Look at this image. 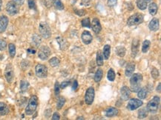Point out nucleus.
I'll return each instance as SVG.
<instances>
[{"instance_id":"obj_1","label":"nucleus","mask_w":161,"mask_h":120,"mask_svg":"<svg viewBox=\"0 0 161 120\" xmlns=\"http://www.w3.org/2000/svg\"><path fill=\"white\" fill-rule=\"evenodd\" d=\"M143 76L140 73H134L130 79V90L133 92H137L140 89Z\"/></svg>"},{"instance_id":"obj_2","label":"nucleus","mask_w":161,"mask_h":120,"mask_svg":"<svg viewBox=\"0 0 161 120\" xmlns=\"http://www.w3.org/2000/svg\"><path fill=\"white\" fill-rule=\"evenodd\" d=\"M38 106V97L36 96H32L29 99L28 104L25 108V114L31 116L35 113Z\"/></svg>"},{"instance_id":"obj_3","label":"nucleus","mask_w":161,"mask_h":120,"mask_svg":"<svg viewBox=\"0 0 161 120\" xmlns=\"http://www.w3.org/2000/svg\"><path fill=\"white\" fill-rule=\"evenodd\" d=\"M160 102V98L157 96H154L152 100H150L147 104L146 108H147L148 112L152 113H157L158 111V109H159Z\"/></svg>"},{"instance_id":"obj_4","label":"nucleus","mask_w":161,"mask_h":120,"mask_svg":"<svg viewBox=\"0 0 161 120\" xmlns=\"http://www.w3.org/2000/svg\"><path fill=\"white\" fill-rule=\"evenodd\" d=\"M144 20V17L142 13H136L135 14L131 15L127 21V24L129 26H135V25H138L142 24Z\"/></svg>"},{"instance_id":"obj_5","label":"nucleus","mask_w":161,"mask_h":120,"mask_svg":"<svg viewBox=\"0 0 161 120\" xmlns=\"http://www.w3.org/2000/svg\"><path fill=\"white\" fill-rule=\"evenodd\" d=\"M39 31H40V35L45 39H48L51 36V28L47 23L45 22H42L40 23L39 26Z\"/></svg>"},{"instance_id":"obj_6","label":"nucleus","mask_w":161,"mask_h":120,"mask_svg":"<svg viewBox=\"0 0 161 120\" xmlns=\"http://www.w3.org/2000/svg\"><path fill=\"white\" fill-rule=\"evenodd\" d=\"M35 73L39 78H46L48 76V68L46 65L38 64L35 68Z\"/></svg>"},{"instance_id":"obj_7","label":"nucleus","mask_w":161,"mask_h":120,"mask_svg":"<svg viewBox=\"0 0 161 120\" xmlns=\"http://www.w3.org/2000/svg\"><path fill=\"white\" fill-rule=\"evenodd\" d=\"M51 49H50L48 46H42L41 48H40L38 52V56L41 60H47L49 56H51Z\"/></svg>"},{"instance_id":"obj_8","label":"nucleus","mask_w":161,"mask_h":120,"mask_svg":"<svg viewBox=\"0 0 161 120\" xmlns=\"http://www.w3.org/2000/svg\"><path fill=\"white\" fill-rule=\"evenodd\" d=\"M95 96V91L93 87H90L87 89L85 95V102L87 105H91L94 102Z\"/></svg>"},{"instance_id":"obj_9","label":"nucleus","mask_w":161,"mask_h":120,"mask_svg":"<svg viewBox=\"0 0 161 120\" xmlns=\"http://www.w3.org/2000/svg\"><path fill=\"white\" fill-rule=\"evenodd\" d=\"M19 5L15 2H9L6 5V11L11 16H14L19 13Z\"/></svg>"},{"instance_id":"obj_10","label":"nucleus","mask_w":161,"mask_h":120,"mask_svg":"<svg viewBox=\"0 0 161 120\" xmlns=\"http://www.w3.org/2000/svg\"><path fill=\"white\" fill-rule=\"evenodd\" d=\"M5 77L8 83H11L14 77V72H13V68L11 64H8L5 70Z\"/></svg>"},{"instance_id":"obj_11","label":"nucleus","mask_w":161,"mask_h":120,"mask_svg":"<svg viewBox=\"0 0 161 120\" xmlns=\"http://www.w3.org/2000/svg\"><path fill=\"white\" fill-rule=\"evenodd\" d=\"M143 102L140 99H131L129 100L127 105V108L129 111H135L136 109L139 108L140 107L143 105Z\"/></svg>"},{"instance_id":"obj_12","label":"nucleus","mask_w":161,"mask_h":120,"mask_svg":"<svg viewBox=\"0 0 161 120\" xmlns=\"http://www.w3.org/2000/svg\"><path fill=\"white\" fill-rule=\"evenodd\" d=\"M81 39L82 42H83L85 45H89L90 43H91L92 40H93L91 33L88 31H84L83 32H82L81 36Z\"/></svg>"},{"instance_id":"obj_13","label":"nucleus","mask_w":161,"mask_h":120,"mask_svg":"<svg viewBox=\"0 0 161 120\" xmlns=\"http://www.w3.org/2000/svg\"><path fill=\"white\" fill-rule=\"evenodd\" d=\"M91 24V28H92V30H93V31L95 33H99L100 32L101 30H102V26H101L100 22L97 18H94L92 20V22Z\"/></svg>"},{"instance_id":"obj_14","label":"nucleus","mask_w":161,"mask_h":120,"mask_svg":"<svg viewBox=\"0 0 161 120\" xmlns=\"http://www.w3.org/2000/svg\"><path fill=\"white\" fill-rule=\"evenodd\" d=\"M8 22H9V19L6 16H0V33H3L5 31L8 25Z\"/></svg>"},{"instance_id":"obj_15","label":"nucleus","mask_w":161,"mask_h":120,"mask_svg":"<svg viewBox=\"0 0 161 120\" xmlns=\"http://www.w3.org/2000/svg\"><path fill=\"white\" fill-rule=\"evenodd\" d=\"M120 93H121L122 99L124 101H127L131 96V90L127 86H123L120 90Z\"/></svg>"},{"instance_id":"obj_16","label":"nucleus","mask_w":161,"mask_h":120,"mask_svg":"<svg viewBox=\"0 0 161 120\" xmlns=\"http://www.w3.org/2000/svg\"><path fill=\"white\" fill-rule=\"evenodd\" d=\"M139 46H140V41L137 39H133L132 44H131V56L135 58L138 53Z\"/></svg>"},{"instance_id":"obj_17","label":"nucleus","mask_w":161,"mask_h":120,"mask_svg":"<svg viewBox=\"0 0 161 120\" xmlns=\"http://www.w3.org/2000/svg\"><path fill=\"white\" fill-rule=\"evenodd\" d=\"M135 70V64L134 62H129L125 70V75L127 77H130L134 73Z\"/></svg>"},{"instance_id":"obj_18","label":"nucleus","mask_w":161,"mask_h":120,"mask_svg":"<svg viewBox=\"0 0 161 120\" xmlns=\"http://www.w3.org/2000/svg\"><path fill=\"white\" fill-rule=\"evenodd\" d=\"M148 28L150 31H157L159 28V19L157 18H154L152 19V21L150 22L148 24Z\"/></svg>"},{"instance_id":"obj_19","label":"nucleus","mask_w":161,"mask_h":120,"mask_svg":"<svg viewBox=\"0 0 161 120\" xmlns=\"http://www.w3.org/2000/svg\"><path fill=\"white\" fill-rule=\"evenodd\" d=\"M56 40L58 42V44L59 45V48H60L61 50H65V49H67L68 46V43L65 39L62 37V36H58V37L56 38Z\"/></svg>"},{"instance_id":"obj_20","label":"nucleus","mask_w":161,"mask_h":120,"mask_svg":"<svg viewBox=\"0 0 161 120\" xmlns=\"http://www.w3.org/2000/svg\"><path fill=\"white\" fill-rule=\"evenodd\" d=\"M119 113V111H118L117 108H114V107H111V108H108L106 111V116L107 117H113V116H115L117 115H118Z\"/></svg>"},{"instance_id":"obj_21","label":"nucleus","mask_w":161,"mask_h":120,"mask_svg":"<svg viewBox=\"0 0 161 120\" xmlns=\"http://www.w3.org/2000/svg\"><path fill=\"white\" fill-rule=\"evenodd\" d=\"M10 110L8 108V105L5 104V102H0V116H5V115L8 114Z\"/></svg>"},{"instance_id":"obj_22","label":"nucleus","mask_w":161,"mask_h":120,"mask_svg":"<svg viewBox=\"0 0 161 120\" xmlns=\"http://www.w3.org/2000/svg\"><path fill=\"white\" fill-rule=\"evenodd\" d=\"M148 93V88L144 87V88H140L138 91H137V96H138L139 99H145L146 97H147Z\"/></svg>"},{"instance_id":"obj_23","label":"nucleus","mask_w":161,"mask_h":120,"mask_svg":"<svg viewBox=\"0 0 161 120\" xmlns=\"http://www.w3.org/2000/svg\"><path fill=\"white\" fill-rule=\"evenodd\" d=\"M157 10H158V7H157V4L154 3V2H152L150 3L149 5H148V11L151 15L154 16L157 14Z\"/></svg>"},{"instance_id":"obj_24","label":"nucleus","mask_w":161,"mask_h":120,"mask_svg":"<svg viewBox=\"0 0 161 120\" xmlns=\"http://www.w3.org/2000/svg\"><path fill=\"white\" fill-rule=\"evenodd\" d=\"M116 54L119 56V57H124V56L125 55V53H126V50L125 48L123 47V46H118L115 49Z\"/></svg>"},{"instance_id":"obj_25","label":"nucleus","mask_w":161,"mask_h":120,"mask_svg":"<svg viewBox=\"0 0 161 120\" xmlns=\"http://www.w3.org/2000/svg\"><path fill=\"white\" fill-rule=\"evenodd\" d=\"M103 56H104V59L108 60L110 57V54H111V46L109 45H106L103 48Z\"/></svg>"},{"instance_id":"obj_26","label":"nucleus","mask_w":161,"mask_h":120,"mask_svg":"<svg viewBox=\"0 0 161 120\" xmlns=\"http://www.w3.org/2000/svg\"><path fill=\"white\" fill-rule=\"evenodd\" d=\"M148 110L146 108H143L139 111L138 113V119H143L148 116Z\"/></svg>"},{"instance_id":"obj_27","label":"nucleus","mask_w":161,"mask_h":120,"mask_svg":"<svg viewBox=\"0 0 161 120\" xmlns=\"http://www.w3.org/2000/svg\"><path fill=\"white\" fill-rule=\"evenodd\" d=\"M102 76H103V71H102V69L99 68L96 73H95L94 75V81L96 82H100L101 79L102 78Z\"/></svg>"},{"instance_id":"obj_28","label":"nucleus","mask_w":161,"mask_h":120,"mask_svg":"<svg viewBox=\"0 0 161 120\" xmlns=\"http://www.w3.org/2000/svg\"><path fill=\"white\" fill-rule=\"evenodd\" d=\"M52 4L56 9L59 10L64 9V5L62 3L60 0H52Z\"/></svg>"},{"instance_id":"obj_29","label":"nucleus","mask_w":161,"mask_h":120,"mask_svg":"<svg viewBox=\"0 0 161 120\" xmlns=\"http://www.w3.org/2000/svg\"><path fill=\"white\" fill-rule=\"evenodd\" d=\"M137 8L140 10H146L147 8V2L146 0H137Z\"/></svg>"},{"instance_id":"obj_30","label":"nucleus","mask_w":161,"mask_h":120,"mask_svg":"<svg viewBox=\"0 0 161 120\" xmlns=\"http://www.w3.org/2000/svg\"><path fill=\"white\" fill-rule=\"evenodd\" d=\"M29 86H30V84L26 80H22L21 82H20V90L22 92L26 91L28 89Z\"/></svg>"},{"instance_id":"obj_31","label":"nucleus","mask_w":161,"mask_h":120,"mask_svg":"<svg viewBox=\"0 0 161 120\" xmlns=\"http://www.w3.org/2000/svg\"><path fill=\"white\" fill-rule=\"evenodd\" d=\"M115 76L116 73L114 70H113V68L109 69L108 71V73H107V78H108V79L109 81H111V82H114V79H115Z\"/></svg>"},{"instance_id":"obj_32","label":"nucleus","mask_w":161,"mask_h":120,"mask_svg":"<svg viewBox=\"0 0 161 120\" xmlns=\"http://www.w3.org/2000/svg\"><path fill=\"white\" fill-rule=\"evenodd\" d=\"M103 56L100 50H98L97 53V64L98 66H102L103 65Z\"/></svg>"},{"instance_id":"obj_33","label":"nucleus","mask_w":161,"mask_h":120,"mask_svg":"<svg viewBox=\"0 0 161 120\" xmlns=\"http://www.w3.org/2000/svg\"><path fill=\"white\" fill-rule=\"evenodd\" d=\"M150 45H151V42H150L149 40H145L143 43L142 45V52L143 53H146L148 52V50H149Z\"/></svg>"},{"instance_id":"obj_34","label":"nucleus","mask_w":161,"mask_h":120,"mask_svg":"<svg viewBox=\"0 0 161 120\" xmlns=\"http://www.w3.org/2000/svg\"><path fill=\"white\" fill-rule=\"evenodd\" d=\"M8 50H9V54L11 56V57L13 58L16 55V46L14 44H9L8 45Z\"/></svg>"},{"instance_id":"obj_35","label":"nucleus","mask_w":161,"mask_h":120,"mask_svg":"<svg viewBox=\"0 0 161 120\" xmlns=\"http://www.w3.org/2000/svg\"><path fill=\"white\" fill-rule=\"evenodd\" d=\"M65 103V99L63 96H60V97H59V99L57 100V108L58 109V110H60V109L63 108V107L64 106Z\"/></svg>"},{"instance_id":"obj_36","label":"nucleus","mask_w":161,"mask_h":120,"mask_svg":"<svg viewBox=\"0 0 161 120\" xmlns=\"http://www.w3.org/2000/svg\"><path fill=\"white\" fill-rule=\"evenodd\" d=\"M32 40L34 44L36 46V47H39L40 45L41 44V37H40L39 35L37 34H34L32 37Z\"/></svg>"},{"instance_id":"obj_37","label":"nucleus","mask_w":161,"mask_h":120,"mask_svg":"<svg viewBox=\"0 0 161 120\" xmlns=\"http://www.w3.org/2000/svg\"><path fill=\"white\" fill-rule=\"evenodd\" d=\"M59 63H60V61H59V59L57 57L51 58L49 60V64L51 65V67L59 66Z\"/></svg>"},{"instance_id":"obj_38","label":"nucleus","mask_w":161,"mask_h":120,"mask_svg":"<svg viewBox=\"0 0 161 120\" xmlns=\"http://www.w3.org/2000/svg\"><path fill=\"white\" fill-rule=\"evenodd\" d=\"M82 26L85 28H91V22L89 18H85L82 20Z\"/></svg>"},{"instance_id":"obj_39","label":"nucleus","mask_w":161,"mask_h":120,"mask_svg":"<svg viewBox=\"0 0 161 120\" xmlns=\"http://www.w3.org/2000/svg\"><path fill=\"white\" fill-rule=\"evenodd\" d=\"M151 74H152V76L154 79H157L159 77V71L155 68H152V71H151Z\"/></svg>"},{"instance_id":"obj_40","label":"nucleus","mask_w":161,"mask_h":120,"mask_svg":"<svg viewBox=\"0 0 161 120\" xmlns=\"http://www.w3.org/2000/svg\"><path fill=\"white\" fill-rule=\"evenodd\" d=\"M7 48V42L4 39H0V51L5 50Z\"/></svg>"},{"instance_id":"obj_41","label":"nucleus","mask_w":161,"mask_h":120,"mask_svg":"<svg viewBox=\"0 0 161 120\" xmlns=\"http://www.w3.org/2000/svg\"><path fill=\"white\" fill-rule=\"evenodd\" d=\"M59 92H60V85L59 84L58 82H56L55 85H54V93H55V95H59Z\"/></svg>"},{"instance_id":"obj_42","label":"nucleus","mask_w":161,"mask_h":120,"mask_svg":"<svg viewBox=\"0 0 161 120\" xmlns=\"http://www.w3.org/2000/svg\"><path fill=\"white\" fill-rule=\"evenodd\" d=\"M74 13H76L77 15H78L79 16H83L85 15V13H86V12H85V10H74Z\"/></svg>"},{"instance_id":"obj_43","label":"nucleus","mask_w":161,"mask_h":120,"mask_svg":"<svg viewBox=\"0 0 161 120\" xmlns=\"http://www.w3.org/2000/svg\"><path fill=\"white\" fill-rule=\"evenodd\" d=\"M28 7L30 9H36V3L34 0H28Z\"/></svg>"},{"instance_id":"obj_44","label":"nucleus","mask_w":161,"mask_h":120,"mask_svg":"<svg viewBox=\"0 0 161 120\" xmlns=\"http://www.w3.org/2000/svg\"><path fill=\"white\" fill-rule=\"evenodd\" d=\"M91 0H81L80 5L82 6H85V7H88L91 5Z\"/></svg>"},{"instance_id":"obj_45","label":"nucleus","mask_w":161,"mask_h":120,"mask_svg":"<svg viewBox=\"0 0 161 120\" xmlns=\"http://www.w3.org/2000/svg\"><path fill=\"white\" fill-rule=\"evenodd\" d=\"M117 3V0H108L107 4L108 7H114Z\"/></svg>"},{"instance_id":"obj_46","label":"nucleus","mask_w":161,"mask_h":120,"mask_svg":"<svg viewBox=\"0 0 161 120\" xmlns=\"http://www.w3.org/2000/svg\"><path fill=\"white\" fill-rule=\"evenodd\" d=\"M69 85H70V82H69V81H64V82H63L61 83L60 88H62V89H65V88H67Z\"/></svg>"},{"instance_id":"obj_47","label":"nucleus","mask_w":161,"mask_h":120,"mask_svg":"<svg viewBox=\"0 0 161 120\" xmlns=\"http://www.w3.org/2000/svg\"><path fill=\"white\" fill-rule=\"evenodd\" d=\"M77 88H78V82L77 80H74L72 85V90L76 91L77 90Z\"/></svg>"},{"instance_id":"obj_48","label":"nucleus","mask_w":161,"mask_h":120,"mask_svg":"<svg viewBox=\"0 0 161 120\" xmlns=\"http://www.w3.org/2000/svg\"><path fill=\"white\" fill-rule=\"evenodd\" d=\"M52 119L53 120H59L60 119V116H59V114L57 112L54 113L53 115V116H52Z\"/></svg>"},{"instance_id":"obj_49","label":"nucleus","mask_w":161,"mask_h":120,"mask_svg":"<svg viewBox=\"0 0 161 120\" xmlns=\"http://www.w3.org/2000/svg\"><path fill=\"white\" fill-rule=\"evenodd\" d=\"M13 2H15L16 4H17L18 5H22L24 4L25 0H13Z\"/></svg>"},{"instance_id":"obj_50","label":"nucleus","mask_w":161,"mask_h":120,"mask_svg":"<svg viewBox=\"0 0 161 120\" xmlns=\"http://www.w3.org/2000/svg\"><path fill=\"white\" fill-rule=\"evenodd\" d=\"M46 2H45V5L46 6V7H48V8H49V7H51V0H45Z\"/></svg>"},{"instance_id":"obj_51","label":"nucleus","mask_w":161,"mask_h":120,"mask_svg":"<svg viewBox=\"0 0 161 120\" xmlns=\"http://www.w3.org/2000/svg\"><path fill=\"white\" fill-rule=\"evenodd\" d=\"M28 52L29 53H31V54H34L36 53V50L33 49V48H29V49H28Z\"/></svg>"},{"instance_id":"obj_52","label":"nucleus","mask_w":161,"mask_h":120,"mask_svg":"<svg viewBox=\"0 0 161 120\" xmlns=\"http://www.w3.org/2000/svg\"><path fill=\"white\" fill-rule=\"evenodd\" d=\"M160 86H161V84L160 83H159V85H158V87L157 88V91H158V93H160V91H161Z\"/></svg>"},{"instance_id":"obj_53","label":"nucleus","mask_w":161,"mask_h":120,"mask_svg":"<svg viewBox=\"0 0 161 120\" xmlns=\"http://www.w3.org/2000/svg\"><path fill=\"white\" fill-rule=\"evenodd\" d=\"M2 0H0V10L2 8Z\"/></svg>"},{"instance_id":"obj_54","label":"nucleus","mask_w":161,"mask_h":120,"mask_svg":"<svg viewBox=\"0 0 161 120\" xmlns=\"http://www.w3.org/2000/svg\"><path fill=\"white\" fill-rule=\"evenodd\" d=\"M77 119H84L82 118V117H78V118Z\"/></svg>"},{"instance_id":"obj_55","label":"nucleus","mask_w":161,"mask_h":120,"mask_svg":"<svg viewBox=\"0 0 161 120\" xmlns=\"http://www.w3.org/2000/svg\"><path fill=\"white\" fill-rule=\"evenodd\" d=\"M146 2H152V0H146Z\"/></svg>"},{"instance_id":"obj_56","label":"nucleus","mask_w":161,"mask_h":120,"mask_svg":"<svg viewBox=\"0 0 161 120\" xmlns=\"http://www.w3.org/2000/svg\"><path fill=\"white\" fill-rule=\"evenodd\" d=\"M0 97H1V94H0Z\"/></svg>"}]
</instances>
